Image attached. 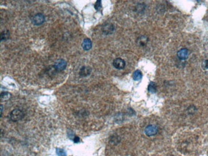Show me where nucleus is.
Returning a JSON list of instances; mask_svg holds the SVG:
<instances>
[{
	"mask_svg": "<svg viewBox=\"0 0 208 156\" xmlns=\"http://www.w3.org/2000/svg\"><path fill=\"white\" fill-rule=\"evenodd\" d=\"M23 117V112L19 109H13L10 113V118L13 122H17V121L22 119Z\"/></svg>",
	"mask_w": 208,
	"mask_h": 156,
	"instance_id": "f257e3e1",
	"label": "nucleus"
},
{
	"mask_svg": "<svg viewBox=\"0 0 208 156\" xmlns=\"http://www.w3.org/2000/svg\"><path fill=\"white\" fill-rule=\"evenodd\" d=\"M31 21L33 25L39 26L44 23L45 21V17L44 15L42 14V13H37V14L33 16Z\"/></svg>",
	"mask_w": 208,
	"mask_h": 156,
	"instance_id": "f03ea898",
	"label": "nucleus"
},
{
	"mask_svg": "<svg viewBox=\"0 0 208 156\" xmlns=\"http://www.w3.org/2000/svg\"><path fill=\"white\" fill-rule=\"evenodd\" d=\"M67 67V62L63 59H60L56 61L55 65H54V68L58 72H61L66 68Z\"/></svg>",
	"mask_w": 208,
	"mask_h": 156,
	"instance_id": "7ed1b4c3",
	"label": "nucleus"
},
{
	"mask_svg": "<svg viewBox=\"0 0 208 156\" xmlns=\"http://www.w3.org/2000/svg\"><path fill=\"white\" fill-rule=\"evenodd\" d=\"M158 131V127L156 125H149L145 129V133L148 136H152L157 134Z\"/></svg>",
	"mask_w": 208,
	"mask_h": 156,
	"instance_id": "20e7f679",
	"label": "nucleus"
},
{
	"mask_svg": "<svg viewBox=\"0 0 208 156\" xmlns=\"http://www.w3.org/2000/svg\"><path fill=\"white\" fill-rule=\"evenodd\" d=\"M113 65L115 67V69H122L125 67L126 65V62L123 59L120 58H117L115 59L113 61Z\"/></svg>",
	"mask_w": 208,
	"mask_h": 156,
	"instance_id": "39448f33",
	"label": "nucleus"
},
{
	"mask_svg": "<svg viewBox=\"0 0 208 156\" xmlns=\"http://www.w3.org/2000/svg\"><path fill=\"white\" fill-rule=\"evenodd\" d=\"M189 55L188 50L186 48H183L177 52V57L181 60H185L188 58Z\"/></svg>",
	"mask_w": 208,
	"mask_h": 156,
	"instance_id": "423d86ee",
	"label": "nucleus"
},
{
	"mask_svg": "<svg viewBox=\"0 0 208 156\" xmlns=\"http://www.w3.org/2000/svg\"><path fill=\"white\" fill-rule=\"evenodd\" d=\"M91 68L87 66H84L81 68L80 71V75L82 77H86L89 76L91 73Z\"/></svg>",
	"mask_w": 208,
	"mask_h": 156,
	"instance_id": "0eeeda50",
	"label": "nucleus"
},
{
	"mask_svg": "<svg viewBox=\"0 0 208 156\" xmlns=\"http://www.w3.org/2000/svg\"><path fill=\"white\" fill-rule=\"evenodd\" d=\"M92 41L89 39H85L82 43V47L83 49L86 51L90 50L92 48Z\"/></svg>",
	"mask_w": 208,
	"mask_h": 156,
	"instance_id": "6e6552de",
	"label": "nucleus"
},
{
	"mask_svg": "<svg viewBox=\"0 0 208 156\" xmlns=\"http://www.w3.org/2000/svg\"><path fill=\"white\" fill-rule=\"evenodd\" d=\"M148 41V38L145 36H141L139 37L137 40V43L139 45H141V46H144V45H146L147 42Z\"/></svg>",
	"mask_w": 208,
	"mask_h": 156,
	"instance_id": "1a4fd4ad",
	"label": "nucleus"
},
{
	"mask_svg": "<svg viewBox=\"0 0 208 156\" xmlns=\"http://www.w3.org/2000/svg\"><path fill=\"white\" fill-rule=\"evenodd\" d=\"M142 72L139 71V70H137V71H134L133 74V78L134 81H138L142 79Z\"/></svg>",
	"mask_w": 208,
	"mask_h": 156,
	"instance_id": "9d476101",
	"label": "nucleus"
},
{
	"mask_svg": "<svg viewBox=\"0 0 208 156\" xmlns=\"http://www.w3.org/2000/svg\"><path fill=\"white\" fill-rule=\"evenodd\" d=\"M103 29V32L104 33H105V34H110L112 33L114 28H113L112 25H107L104 27H103V29Z\"/></svg>",
	"mask_w": 208,
	"mask_h": 156,
	"instance_id": "9b49d317",
	"label": "nucleus"
},
{
	"mask_svg": "<svg viewBox=\"0 0 208 156\" xmlns=\"http://www.w3.org/2000/svg\"><path fill=\"white\" fill-rule=\"evenodd\" d=\"M148 91L152 93H154L156 92L157 88H156V85L154 83H150V84L148 86Z\"/></svg>",
	"mask_w": 208,
	"mask_h": 156,
	"instance_id": "f8f14e48",
	"label": "nucleus"
},
{
	"mask_svg": "<svg viewBox=\"0 0 208 156\" xmlns=\"http://www.w3.org/2000/svg\"><path fill=\"white\" fill-rule=\"evenodd\" d=\"M11 95L8 92H3L1 94V101H7L10 98Z\"/></svg>",
	"mask_w": 208,
	"mask_h": 156,
	"instance_id": "ddd939ff",
	"label": "nucleus"
},
{
	"mask_svg": "<svg viewBox=\"0 0 208 156\" xmlns=\"http://www.w3.org/2000/svg\"><path fill=\"white\" fill-rule=\"evenodd\" d=\"M9 31H3L1 34V41H3V40H6L7 39H9Z\"/></svg>",
	"mask_w": 208,
	"mask_h": 156,
	"instance_id": "4468645a",
	"label": "nucleus"
},
{
	"mask_svg": "<svg viewBox=\"0 0 208 156\" xmlns=\"http://www.w3.org/2000/svg\"><path fill=\"white\" fill-rule=\"evenodd\" d=\"M94 7H95V9L98 10V11H99L102 8V5H101V1H100V0H98V1H97L95 5H94Z\"/></svg>",
	"mask_w": 208,
	"mask_h": 156,
	"instance_id": "2eb2a0df",
	"label": "nucleus"
},
{
	"mask_svg": "<svg viewBox=\"0 0 208 156\" xmlns=\"http://www.w3.org/2000/svg\"><path fill=\"white\" fill-rule=\"evenodd\" d=\"M56 153H57V154L58 156H66V152H64V150L62 149H56Z\"/></svg>",
	"mask_w": 208,
	"mask_h": 156,
	"instance_id": "dca6fc26",
	"label": "nucleus"
},
{
	"mask_svg": "<svg viewBox=\"0 0 208 156\" xmlns=\"http://www.w3.org/2000/svg\"><path fill=\"white\" fill-rule=\"evenodd\" d=\"M74 143H78L80 141V138H78V136H75V138L74 139Z\"/></svg>",
	"mask_w": 208,
	"mask_h": 156,
	"instance_id": "f3484780",
	"label": "nucleus"
},
{
	"mask_svg": "<svg viewBox=\"0 0 208 156\" xmlns=\"http://www.w3.org/2000/svg\"><path fill=\"white\" fill-rule=\"evenodd\" d=\"M204 65H205V68L208 69V59L204 61Z\"/></svg>",
	"mask_w": 208,
	"mask_h": 156,
	"instance_id": "a211bd4d",
	"label": "nucleus"
},
{
	"mask_svg": "<svg viewBox=\"0 0 208 156\" xmlns=\"http://www.w3.org/2000/svg\"><path fill=\"white\" fill-rule=\"evenodd\" d=\"M2 112H3V106L1 104V116L2 115Z\"/></svg>",
	"mask_w": 208,
	"mask_h": 156,
	"instance_id": "6ab92c4d",
	"label": "nucleus"
}]
</instances>
